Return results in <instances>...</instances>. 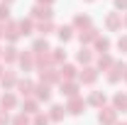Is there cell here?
Instances as JSON below:
<instances>
[{"instance_id": "1", "label": "cell", "mask_w": 127, "mask_h": 125, "mask_svg": "<svg viewBox=\"0 0 127 125\" xmlns=\"http://www.w3.org/2000/svg\"><path fill=\"white\" fill-rule=\"evenodd\" d=\"M98 120H100L103 125H115V120H117V110H115V108H100Z\"/></svg>"}, {"instance_id": "2", "label": "cell", "mask_w": 127, "mask_h": 125, "mask_svg": "<svg viewBox=\"0 0 127 125\" xmlns=\"http://www.w3.org/2000/svg\"><path fill=\"white\" fill-rule=\"evenodd\" d=\"M83 108H86V101H81L78 96H76V98H68L66 110H68L71 115H81V113H83Z\"/></svg>"}, {"instance_id": "3", "label": "cell", "mask_w": 127, "mask_h": 125, "mask_svg": "<svg viewBox=\"0 0 127 125\" xmlns=\"http://www.w3.org/2000/svg\"><path fill=\"white\" fill-rule=\"evenodd\" d=\"M51 20V7H44V5H34L32 7V20Z\"/></svg>"}, {"instance_id": "4", "label": "cell", "mask_w": 127, "mask_h": 125, "mask_svg": "<svg viewBox=\"0 0 127 125\" xmlns=\"http://www.w3.org/2000/svg\"><path fill=\"white\" fill-rule=\"evenodd\" d=\"M81 42H83V44H88V42H95V39H98V30H95V27H86V30H81Z\"/></svg>"}, {"instance_id": "5", "label": "cell", "mask_w": 127, "mask_h": 125, "mask_svg": "<svg viewBox=\"0 0 127 125\" xmlns=\"http://www.w3.org/2000/svg\"><path fill=\"white\" fill-rule=\"evenodd\" d=\"M61 93L66 96V98H76V96H78V86L71 83V81H64L61 83Z\"/></svg>"}, {"instance_id": "6", "label": "cell", "mask_w": 127, "mask_h": 125, "mask_svg": "<svg viewBox=\"0 0 127 125\" xmlns=\"http://www.w3.org/2000/svg\"><path fill=\"white\" fill-rule=\"evenodd\" d=\"M81 81H83V83H95V78H98V71H95L93 66H88V69H83V71H81Z\"/></svg>"}, {"instance_id": "7", "label": "cell", "mask_w": 127, "mask_h": 125, "mask_svg": "<svg viewBox=\"0 0 127 125\" xmlns=\"http://www.w3.org/2000/svg\"><path fill=\"white\" fill-rule=\"evenodd\" d=\"M105 25H108V30H117V27L122 25V15H120V12H110L108 20H105Z\"/></svg>"}, {"instance_id": "8", "label": "cell", "mask_w": 127, "mask_h": 125, "mask_svg": "<svg viewBox=\"0 0 127 125\" xmlns=\"http://www.w3.org/2000/svg\"><path fill=\"white\" fill-rule=\"evenodd\" d=\"M59 78H61V74H59V71H54V69H44V71H42V81H44V83H54V81H59Z\"/></svg>"}, {"instance_id": "9", "label": "cell", "mask_w": 127, "mask_h": 125, "mask_svg": "<svg viewBox=\"0 0 127 125\" xmlns=\"http://www.w3.org/2000/svg\"><path fill=\"white\" fill-rule=\"evenodd\" d=\"M0 83L5 86V88H12L17 83V76H15V71H5L2 76H0Z\"/></svg>"}, {"instance_id": "10", "label": "cell", "mask_w": 127, "mask_h": 125, "mask_svg": "<svg viewBox=\"0 0 127 125\" xmlns=\"http://www.w3.org/2000/svg\"><path fill=\"white\" fill-rule=\"evenodd\" d=\"M34 91H37V101H49V96H51V88H49L47 83L34 86Z\"/></svg>"}, {"instance_id": "11", "label": "cell", "mask_w": 127, "mask_h": 125, "mask_svg": "<svg viewBox=\"0 0 127 125\" xmlns=\"http://www.w3.org/2000/svg\"><path fill=\"white\" fill-rule=\"evenodd\" d=\"M17 88H20L22 96H30L32 91H34V83H32L30 78H25V81H17Z\"/></svg>"}, {"instance_id": "12", "label": "cell", "mask_w": 127, "mask_h": 125, "mask_svg": "<svg viewBox=\"0 0 127 125\" xmlns=\"http://www.w3.org/2000/svg\"><path fill=\"white\" fill-rule=\"evenodd\" d=\"M64 106H51V110H49V120H54V123H59V120H61L64 118Z\"/></svg>"}, {"instance_id": "13", "label": "cell", "mask_w": 127, "mask_h": 125, "mask_svg": "<svg viewBox=\"0 0 127 125\" xmlns=\"http://www.w3.org/2000/svg\"><path fill=\"white\" fill-rule=\"evenodd\" d=\"M56 34H59V39H61V42H68V39L73 37V27H71V25H64V27H59Z\"/></svg>"}, {"instance_id": "14", "label": "cell", "mask_w": 127, "mask_h": 125, "mask_svg": "<svg viewBox=\"0 0 127 125\" xmlns=\"http://www.w3.org/2000/svg\"><path fill=\"white\" fill-rule=\"evenodd\" d=\"M17 62H20V66H22V69H32V64H34V54H32V52L20 54V59H17Z\"/></svg>"}, {"instance_id": "15", "label": "cell", "mask_w": 127, "mask_h": 125, "mask_svg": "<svg viewBox=\"0 0 127 125\" xmlns=\"http://www.w3.org/2000/svg\"><path fill=\"white\" fill-rule=\"evenodd\" d=\"M44 52H49L47 39H37V42L32 44V54H44Z\"/></svg>"}, {"instance_id": "16", "label": "cell", "mask_w": 127, "mask_h": 125, "mask_svg": "<svg viewBox=\"0 0 127 125\" xmlns=\"http://www.w3.org/2000/svg\"><path fill=\"white\" fill-rule=\"evenodd\" d=\"M22 108H25L22 113H34V115H37V113H39V110H37V108H39V103H37L34 98H27V101L22 103Z\"/></svg>"}, {"instance_id": "17", "label": "cell", "mask_w": 127, "mask_h": 125, "mask_svg": "<svg viewBox=\"0 0 127 125\" xmlns=\"http://www.w3.org/2000/svg\"><path fill=\"white\" fill-rule=\"evenodd\" d=\"M88 103H91V106H100V108H103V103H105V93L93 91V93H91V98H88Z\"/></svg>"}, {"instance_id": "18", "label": "cell", "mask_w": 127, "mask_h": 125, "mask_svg": "<svg viewBox=\"0 0 127 125\" xmlns=\"http://www.w3.org/2000/svg\"><path fill=\"white\" fill-rule=\"evenodd\" d=\"M15 103H17V98L12 93H5L2 98H0V106H2V110L5 108H15Z\"/></svg>"}, {"instance_id": "19", "label": "cell", "mask_w": 127, "mask_h": 125, "mask_svg": "<svg viewBox=\"0 0 127 125\" xmlns=\"http://www.w3.org/2000/svg\"><path fill=\"white\" fill-rule=\"evenodd\" d=\"M5 62H15V59H20V54H17V49L15 47H7V49H2V54H0Z\"/></svg>"}, {"instance_id": "20", "label": "cell", "mask_w": 127, "mask_h": 125, "mask_svg": "<svg viewBox=\"0 0 127 125\" xmlns=\"http://www.w3.org/2000/svg\"><path fill=\"white\" fill-rule=\"evenodd\" d=\"M61 76H64V81H71V78H76V66H71V64L61 66Z\"/></svg>"}, {"instance_id": "21", "label": "cell", "mask_w": 127, "mask_h": 125, "mask_svg": "<svg viewBox=\"0 0 127 125\" xmlns=\"http://www.w3.org/2000/svg\"><path fill=\"white\" fill-rule=\"evenodd\" d=\"M95 49L105 54V52L110 49V39H105V37H98V39H95Z\"/></svg>"}, {"instance_id": "22", "label": "cell", "mask_w": 127, "mask_h": 125, "mask_svg": "<svg viewBox=\"0 0 127 125\" xmlns=\"http://www.w3.org/2000/svg\"><path fill=\"white\" fill-rule=\"evenodd\" d=\"M73 27H91V17L88 15H78L73 20Z\"/></svg>"}, {"instance_id": "23", "label": "cell", "mask_w": 127, "mask_h": 125, "mask_svg": "<svg viewBox=\"0 0 127 125\" xmlns=\"http://www.w3.org/2000/svg\"><path fill=\"white\" fill-rule=\"evenodd\" d=\"M32 30H34L32 20H22V22H20V34H32Z\"/></svg>"}, {"instance_id": "24", "label": "cell", "mask_w": 127, "mask_h": 125, "mask_svg": "<svg viewBox=\"0 0 127 125\" xmlns=\"http://www.w3.org/2000/svg\"><path fill=\"white\" fill-rule=\"evenodd\" d=\"M98 66H100V69H112V57L110 54H103V57L98 59Z\"/></svg>"}, {"instance_id": "25", "label": "cell", "mask_w": 127, "mask_h": 125, "mask_svg": "<svg viewBox=\"0 0 127 125\" xmlns=\"http://www.w3.org/2000/svg\"><path fill=\"white\" fill-rule=\"evenodd\" d=\"M54 54H51V62H56V64H61V62H66V52L64 49H51Z\"/></svg>"}, {"instance_id": "26", "label": "cell", "mask_w": 127, "mask_h": 125, "mask_svg": "<svg viewBox=\"0 0 127 125\" xmlns=\"http://www.w3.org/2000/svg\"><path fill=\"white\" fill-rule=\"evenodd\" d=\"M91 59H93L91 49H83V47H81V52H78V62H81V64H88Z\"/></svg>"}, {"instance_id": "27", "label": "cell", "mask_w": 127, "mask_h": 125, "mask_svg": "<svg viewBox=\"0 0 127 125\" xmlns=\"http://www.w3.org/2000/svg\"><path fill=\"white\" fill-rule=\"evenodd\" d=\"M120 108H127V96L125 93H117V96H115V110H120Z\"/></svg>"}, {"instance_id": "28", "label": "cell", "mask_w": 127, "mask_h": 125, "mask_svg": "<svg viewBox=\"0 0 127 125\" xmlns=\"http://www.w3.org/2000/svg\"><path fill=\"white\" fill-rule=\"evenodd\" d=\"M12 125H30V118H27V113H20V115H15Z\"/></svg>"}, {"instance_id": "29", "label": "cell", "mask_w": 127, "mask_h": 125, "mask_svg": "<svg viewBox=\"0 0 127 125\" xmlns=\"http://www.w3.org/2000/svg\"><path fill=\"white\" fill-rule=\"evenodd\" d=\"M37 30L42 32V34H49V32L54 30V25H51V20H47V22H42V25H39V27H37Z\"/></svg>"}, {"instance_id": "30", "label": "cell", "mask_w": 127, "mask_h": 125, "mask_svg": "<svg viewBox=\"0 0 127 125\" xmlns=\"http://www.w3.org/2000/svg\"><path fill=\"white\" fill-rule=\"evenodd\" d=\"M34 125H49V115L37 113V115H34Z\"/></svg>"}, {"instance_id": "31", "label": "cell", "mask_w": 127, "mask_h": 125, "mask_svg": "<svg viewBox=\"0 0 127 125\" xmlns=\"http://www.w3.org/2000/svg\"><path fill=\"white\" fill-rule=\"evenodd\" d=\"M10 17V7L7 5H0V20H7Z\"/></svg>"}, {"instance_id": "32", "label": "cell", "mask_w": 127, "mask_h": 125, "mask_svg": "<svg viewBox=\"0 0 127 125\" xmlns=\"http://www.w3.org/2000/svg\"><path fill=\"white\" fill-rule=\"evenodd\" d=\"M10 123V118H7V113L5 110H0V125H7Z\"/></svg>"}, {"instance_id": "33", "label": "cell", "mask_w": 127, "mask_h": 125, "mask_svg": "<svg viewBox=\"0 0 127 125\" xmlns=\"http://www.w3.org/2000/svg\"><path fill=\"white\" fill-rule=\"evenodd\" d=\"M115 7L117 10H127V0H115Z\"/></svg>"}, {"instance_id": "34", "label": "cell", "mask_w": 127, "mask_h": 125, "mask_svg": "<svg viewBox=\"0 0 127 125\" xmlns=\"http://www.w3.org/2000/svg\"><path fill=\"white\" fill-rule=\"evenodd\" d=\"M117 47H120V49H125V52H127V37H120V42H117Z\"/></svg>"}, {"instance_id": "35", "label": "cell", "mask_w": 127, "mask_h": 125, "mask_svg": "<svg viewBox=\"0 0 127 125\" xmlns=\"http://www.w3.org/2000/svg\"><path fill=\"white\" fill-rule=\"evenodd\" d=\"M51 2H54V0H39V5H44V7H49Z\"/></svg>"}, {"instance_id": "36", "label": "cell", "mask_w": 127, "mask_h": 125, "mask_svg": "<svg viewBox=\"0 0 127 125\" xmlns=\"http://www.w3.org/2000/svg\"><path fill=\"white\" fill-rule=\"evenodd\" d=\"M2 74H5V69H2V66H0V76H2Z\"/></svg>"}, {"instance_id": "37", "label": "cell", "mask_w": 127, "mask_h": 125, "mask_svg": "<svg viewBox=\"0 0 127 125\" xmlns=\"http://www.w3.org/2000/svg\"><path fill=\"white\" fill-rule=\"evenodd\" d=\"M0 37H2V25H0Z\"/></svg>"}, {"instance_id": "38", "label": "cell", "mask_w": 127, "mask_h": 125, "mask_svg": "<svg viewBox=\"0 0 127 125\" xmlns=\"http://www.w3.org/2000/svg\"><path fill=\"white\" fill-rule=\"evenodd\" d=\"M115 125H127V123H115Z\"/></svg>"}, {"instance_id": "39", "label": "cell", "mask_w": 127, "mask_h": 125, "mask_svg": "<svg viewBox=\"0 0 127 125\" xmlns=\"http://www.w3.org/2000/svg\"><path fill=\"white\" fill-rule=\"evenodd\" d=\"M122 22H125V25H127V17H125V20H122Z\"/></svg>"}, {"instance_id": "40", "label": "cell", "mask_w": 127, "mask_h": 125, "mask_svg": "<svg viewBox=\"0 0 127 125\" xmlns=\"http://www.w3.org/2000/svg\"><path fill=\"white\" fill-rule=\"evenodd\" d=\"M125 78H127V69H125Z\"/></svg>"}, {"instance_id": "41", "label": "cell", "mask_w": 127, "mask_h": 125, "mask_svg": "<svg viewBox=\"0 0 127 125\" xmlns=\"http://www.w3.org/2000/svg\"><path fill=\"white\" fill-rule=\"evenodd\" d=\"M5 2H12V0H5Z\"/></svg>"}, {"instance_id": "42", "label": "cell", "mask_w": 127, "mask_h": 125, "mask_svg": "<svg viewBox=\"0 0 127 125\" xmlns=\"http://www.w3.org/2000/svg\"><path fill=\"white\" fill-rule=\"evenodd\" d=\"M86 2H93V0H86Z\"/></svg>"}, {"instance_id": "43", "label": "cell", "mask_w": 127, "mask_h": 125, "mask_svg": "<svg viewBox=\"0 0 127 125\" xmlns=\"http://www.w3.org/2000/svg\"><path fill=\"white\" fill-rule=\"evenodd\" d=\"M0 54H2V52H0Z\"/></svg>"}]
</instances>
